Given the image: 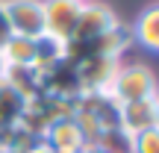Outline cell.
I'll list each match as a JSON object with an SVG mask.
<instances>
[{
    "label": "cell",
    "instance_id": "obj_1",
    "mask_svg": "<svg viewBox=\"0 0 159 153\" xmlns=\"http://www.w3.org/2000/svg\"><path fill=\"white\" fill-rule=\"evenodd\" d=\"M106 94L118 106L139 103V100H148V97H159V79L153 74V68H148L144 62H127V65L121 62Z\"/></svg>",
    "mask_w": 159,
    "mask_h": 153
},
{
    "label": "cell",
    "instance_id": "obj_2",
    "mask_svg": "<svg viewBox=\"0 0 159 153\" xmlns=\"http://www.w3.org/2000/svg\"><path fill=\"white\" fill-rule=\"evenodd\" d=\"M3 12L12 35L44 38V0H3Z\"/></svg>",
    "mask_w": 159,
    "mask_h": 153
},
{
    "label": "cell",
    "instance_id": "obj_3",
    "mask_svg": "<svg viewBox=\"0 0 159 153\" xmlns=\"http://www.w3.org/2000/svg\"><path fill=\"white\" fill-rule=\"evenodd\" d=\"M80 9L83 3L77 0H44V35L59 44H68L74 38Z\"/></svg>",
    "mask_w": 159,
    "mask_h": 153
},
{
    "label": "cell",
    "instance_id": "obj_4",
    "mask_svg": "<svg viewBox=\"0 0 159 153\" xmlns=\"http://www.w3.org/2000/svg\"><path fill=\"white\" fill-rule=\"evenodd\" d=\"M121 59H109V56H89V59H80L74 62L77 68V79H80V91H100L106 94L109 83H112L115 71H118Z\"/></svg>",
    "mask_w": 159,
    "mask_h": 153
},
{
    "label": "cell",
    "instance_id": "obj_5",
    "mask_svg": "<svg viewBox=\"0 0 159 153\" xmlns=\"http://www.w3.org/2000/svg\"><path fill=\"white\" fill-rule=\"evenodd\" d=\"M118 15H115L109 6L103 3H83L77 18V29H74V38L71 41H94L100 38L103 33H109L112 27H118Z\"/></svg>",
    "mask_w": 159,
    "mask_h": 153
},
{
    "label": "cell",
    "instance_id": "obj_6",
    "mask_svg": "<svg viewBox=\"0 0 159 153\" xmlns=\"http://www.w3.org/2000/svg\"><path fill=\"white\" fill-rule=\"evenodd\" d=\"M156 106H159V97H148V100L121 106V112H118V130L124 133L127 138L139 136V133H144V130H153V127H156Z\"/></svg>",
    "mask_w": 159,
    "mask_h": 153
},
{
    "label": "cell",
    "instance_id": "obj_7",
    "mask_svg": "<svg viewBox=\"0 0 159 153\" xmlns=\"http://www.w3.org/2000/svg\"><path fill=\"white\" fill-rule=\"evenodd\" d=\"M44 138L50 147L56 150H74V153H83L89 147V136L83 133V127L77 124V118L71 115V118H62V121H53L50 127L44 130Z\"/></svg>",
    "mask_w": 159,
    "mask_h": 153
},
{
    "label": "cell",
    "instance_id": "obj_8",
    "mask_svg": "<svg viewBox=\"0 0 159 153\" xmlns=\"http://www.w3.org/2000/svg\"><path fill=\"white\" fill-rule=\"evenodd\" d=\"M9 68H39V41L12 35L0 47V71H9Z\"/></svg>",
    "mask_w": 159,
    "mask_h": 153
},
{
    "label": "cell",
    "instance_id": "obj_9",
    "mask_svg": "<svg viewBox=\"0 0 159 153\" xmlns=\"http://www.w3.org/2000/svg\"><path fill=\"white\" fill-rule=\"evenodd\" d=\"M130 35L144 50L159 53V3H150V6H144V9L139 12V18L130 27Z\"/></svg>",
    "mask_w": 159,
    "mask_h": 153
},
{
    "label": "cell",
    "instance_id": "obj_10",
    "mask_svg": "<svg viewBox=\"0 0 159 153\" xmlns=\"http://www.w3.org/2000/svg\"><path fill=\"white\" fill-rule=\"evenodd\" d=\"M27 106H30V97L6 83L0 88V130H18L24 115H27Z\"/></svg>",
    "mask_w": 159,
    "mask_h": 153
},
{
    "label": "cell",
    "instance_id": "obj_11",
    "mask_svg": "<svg viewBox=\"0 0 159 153\" xmlns=\"http://www.w3.org/2000/svg\"><path fill=\"white\" fill-rule=\"evenodd\" d=\"M130 153H159V130H144L130 138Z\"/></svg>",
    "mask_w": 159,
    "mask_h": 153
},
{
    "label": "cell",
    "instance_id": "obj_12",
    "mask_svg": "<svg viewBox=\"0 0 159 153\" xmlns=\"http://www.w3.org/2000/svg\"><path fill=\"white\" fill-rule=\"evenodd\" d=\"M12 38V29H9V21H6V12H3V0H0V47Z\"/></svg>",
    "mask_w": 159,
    "mask_h": 153
},
{
    "label": "cell",
    "instance_id": "obj_13",
    "mask_svg": "<svg viewBox=\"0 0 159 153\" xmlns=\"http://www.w3.org/2000/svg\"><path fill=\"white\" fill-rule=\"evenodd\" d=\"M24 153H53V147L44 142V138H33V142L24 147Z\"/></svg>",
    "mask_w": 159,
    "mask_h": 153
},
{
    "label": "cell",
    "instance_id": "obj_14",
    "mask_svg": "<svg viewBox=\"0 0 159 153\" xmlns=\"http://www.w3.org/2000/svg\"><path fill=\"white\" fill-rule=\"evenodd\" d=\"M83 153H112V150H106V147H100V144H89Z\"/></svg>",
    "mask_w": 159,
    "mask_h": 153
},
{
    "label": "cell",
    "instance_id": "obj_15",
    "mask_svg": "<svg viewBox=\"0 0 159 153\" xmlns=\"http://www.w3.org/2000/svg\"><path fill=\"white\" fill-rule=\"evenodd\" d=\"M53 153H74V150H56V147H53Z\"/></svg>",
    "mask_w": 159,
    "mask_h": 153
},
{
    "label": "cell",
    "instance_id": "obj_16",
    "mask_svg": "<svg viewBox=\"0 0 159 153\" xmlns=\"http://www.w3.org/2000/svg\"><path fill=\"white\" fill-rule=\"evenodd\" d=\"M156 130H159V106H156Z\"/></svg>",
    "mask_w": 159,
    "mask_h": 153
},
{
    "label": "cell",
    "instance_id": "obj_17",
    "mask_svg": "<svg viewBox=\"0 0 159 153\" xmlns=\"http://www.w3.org/2000/svg\"><path fill=\"white\" fill-rule=\"evenodd\" d=\"M3 85H6V79H3V74H0V88H3Z\"/></svg>",
    "mask_w": 159,
    "mask_h": 153
},
{
    "label": "cell",
    "instance_id": "obj_18",
    "mask_svg": "<svg viewBox=\"0 0 159 153\" xmlns=\"http://www.w3.org/2000/svg\"><path fill=\"white\" fill-rule=\"evenodd\" d=\"M77 3H91V0H77Z\"/></svg>",
    "mask_w": 159,
    "mask_h": 153
}]
</instances>
